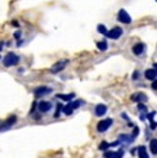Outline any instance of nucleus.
I'll use <instances>...</instances> for the list:
<instances>
[{"mask_svg":"<svg viewBox=\"0 0 157 158\" xmlns=\"http://www.w3.org/2000/svg\"><path fill=\"white\" fill-rule=\"evenodd\" d=\"M151 88H153L154 91L157 89V81H156V80H154V81H153V84H151Z\"/></svg>","mask_w":157,"mask_h":158,"instance_id":"25","label":"nucleus"},{"mask_svg":"<svg viewBox=\"0 0 157 158\" xmlns=\"http://www.w3.org/2000/svg\"><path fill=\"white\" fill-rule=\"evenodd\" d=\"M14 38L20 39V38H21V32H15V34H14Z\"/></svg>","mask_w":157,"mask_h":158,"instance_id":"26","label":"nucleus"},{"mask_svg":"<svg viewBox=\"0 0 157 158\" xmlns=\"http://www.w3.org/2000/svg\"><path fill=\"white\" fill-rule=\"evenodd\" d=\"M137 76H139V73H137V72H135V74H133V78H137Z\"/></svg>","mask_w":157,"mask_h":158,"instance_id":"29","label":"nucleus"},{"mask_svg":"<svg viewBox=\"0 0 157 158\" xmlns=\"http://www.w3.org/2000/svg\"><path fill=\"white\" fill-rule=\"evenodd\" d=\"M150 151H151V154H154V155L157 154V140L156 139L150 140Z\"/></svg>","mask_w":157,"mask_h":158,"instance_id":"16","label":"nucleus"},{"mask_svg":"<svg viewBox=\"0 0 157 158\" xmlns=\"http://www.w3.org/2000/svg\"><path fill=\"white\" fill-rule=\"evenodd\" d=\"M137 134H139V129H137L136 126H133V134H132V136H130V140L133 141L135 139H136V136H137Z\"/></svg>","mask_w":157,"mask_h":158,"instance_id":"21","label":"nucleus"},{"mask_svg":"<svg viewBox=\"0 0 157 158\" xmlns=\"http://www.w3.org/2000/svg\"><path fill=\"white\" fill-rule=\"evenodd\" d=\"M124 157V150L114 152V151H105L104 152V158H122Z\"/></svg>","mask_w":157,"mask_h":158,"instance_id":"6","label":"nucleus"},{"mask_svg":"<svg viewBox=\"0 0 157 158\" xmlns=\"http://www.w3.org/2000/svg\"><path fill=\"white\" fill-rule=\"evenodd\" d=\"M137 152H139V158H149L147 151H146V147L140 146L139 148H137Z\"/></svg>","mask_w":157,"mask_h":158,"instance_id":"15","label":"nucleus"},{"mask_svg":"<svg viewBox=\"0 0 157 158\" xmlns=\"http://www.w3.org/2000/svg\"><path fill=\"white\" fill-rule=\"evenodd\" d=\"M121 140H122V141H126V143H129V141H132V140H130V137H129V136H125V134H122V136H121Z\"/></svg>","mask_w":157,"mask_h":158,"instance_id":"23","label":"nucleus"},{"mask_svg":"<svg viewBox=\"0 0 157 158\" xmlns=\"http://www.w3.org/2000/svg\"><path fill=\"white\" fill-rule=\"evenodd\" d=\"M68 60H60V62H58V63H55L54 66H52V69H50V72L54 73V74H56V73H59V72H62L63 69L66 67V64H68Z\"/></svg>","mask_w":157,"mask_h":158,"instance_id":"5","label":"nucleus"},{"mask_svg":"<svg viewBox=\"0 0 157 158\" xmlns=\"http://www.w3.org/2000/svg\"><path fill=\"white\" fill-rule=\"evenodd\" d=\"M15 122H17V116H11V118H10V119H7V120H6V123H4V125L2 126V127H0V129H2V130H6L7 127H10V126H13Z\"/></svg>","mask_w":157,"mask_h":158,"instance_id":"12","label":"nucleus"},{"mask_svg":"<svg viewBox=\"0 0 157 158\" xmlns=\"http://www.w3.org/2000/svg\"><path fill=\"white\" fill-rule=\"evenodd\" d=\"M132 101H135V102H145V101H147V97H146L143 93H137V94H133V95H132Z\"/></svg>","mask_w":157,"mask_h":158,"instance_id":"10","label":"nucleus"},{"mask_svg":"<svg viewBox=\"0 0 157 158\" xmlns=\"http://www.w3.org/2000/svg\"><path fill=\"white\" fill-rule=\"evenodd\" d=\"M18 62H20V57H18L15 53H13V52L7 53L6 57L3 59V63H4V66H6V67H11V66H15Z\"/></svg>","mask_w":157,"mask_h":158,"instance_id":"1","label":"nucleus"},{"mask_svg":"<svg viewBox=\"0 0 157 158\" xmlns=\"http://www.w3.org/2000/svg\"><path fill=\"white\" fill-rule=\"evenodd\" d=\"M137 108H139L140 110H143V112H145V110H146V106H145V105H143V104H139V105H137Z\"/></svg>","mask_w":157,"mask_h":158,"instance_id":"24","label":"nucleus"},{"mask_svg":"<svg viewBox=\"0 0 157 158\" xmlns=\"http://www.w3.org/2000/svg\"><path fill=\"white\" fill-rule=\"evenodd\" d=\"M150 127L154 130V129H156V122H151V123H150Z\"/></svg>","mask_w":157,"mask_h":158,"instance_id":"27","label":"nucleus"},{"mask_svg":"<svg viewBox=\"0 0 157 158\" xmlns=\"http://www.w3.org/2000/svg\"><path fill=\"white\" fill-rule=\"evenodd\" d=\"M124 34V31H122V28H119V27H115V28H112L111 31H107V34L105 35L108 36L110 39H118V38H121V35Z\"/></svg>","mask_w":157,"mask_h":158,"instance_id":"3","label":"nucleus"},{"mask_svg":"<svg viewBox=\"0 0 157 158\" xmlns=\"http://www.w3.org/2000/svg\"><path fill=\"white\" fill-rule=\"evenodd\" d=\"M107 114V106L104 104H98L97 106H95V115L97 116H102V115Z\"/></svg>","mask_w":157,"mask_h":158,"instance_id":"9","label":"nucleus"},{"mask_svg":"<svg viewBox=\"0 0 157 158\" xmlns=\"http://www.w3.org/2000/svg\"><path fill=\"white\" fill-rule=\"evenodd\" d=\"M98 148H100L101 151H105L107 148H110V143H107V141H102V143L98 146Z\"/></svg>","mask_w":157,"mask_h":158,"instance_id":"19","label":"nucleus"},{"mask_svg":"<svg viewBox=\"0 0 157 158\" xmlns=\"http://www.w3.org/2000/svg\"><path fill=\"white\" fill-rule=\"evenodd\" d=\"M97 48H98V51H101V52H104V51H107V42L105 41H101V42H97Z\"/></svg>","mask_w":157,"mask_h":158,"instance_id":"17","label":"nucleus"},{"mask_svg":"<svg viewBox=\"0 0 157 158\" xmlns=\"http://www.w3.org/2000/svg\"><path fill=\"white\" fill-rule=\"evenodd\" d=\"M118 21H119V23H122V24H130V23H132V18H130V15L128 14L125 10H119Z\"/></svg>","mask_w":157,"mask_h":158,"instance_id":"4","label":"nucleus"},{"mask_svg":"<svg viewBox=\"0 0 157 158\" xmlns=\"http://www.w3.org/2000/svg\"><path fill=\"white\" fill-rule=\"evenodd\" d=\"M62 110H63V114H66V115H72V112H73V108H72V105H70V104H68L65 108H62Z\"/></svg>","mask_w":157,"mask_h":158,"instance_id":"18","label":"nucleus"},{"mask_svg":"<svg viewBox=\"0 0 157 158\" xmlns=\"http://www.w3.org/2000/svg\"><path fill=\"white\" fill-rule=\"evenodd\" d=\"M38 105V110L39 112H42V114H45V112H48V110H50V108H52V104L50 102H46V101H41Z\"/></svg>","mask_w":157,"mask_h":158,"instance_id":"7","label":"nucleus"},{"mask_svg":"<svg viewBox=\"0 0 157 158\" xmlns=\"http://www.w3.org/2000/svg\"><path fill=\"white\" fill-rule=\"evenodd\" d=\"M13 25H14V27H20V25H18V23H17V21H13Z\"/></svg>","mask_w":157,"mask_h":158,"instance_id":"28","label":"nucleus"},{"mask_svg":"<svg viewBox=\"0 0 157 158\" xmlns=\"http://www.w3.org/2000/svg\"><path fill=\"white\" fill-rule=\"evenodd\" d=\"M49 93H52V89H50L49 87H38V88L34 91V94H35L37 97L45 95V94H49Z\"/></svg>","mask_w":157,"mask_h":158,"instance_id":"8","label":"nucleus"},{"mask_svg":"<svg viewBox=\"0 0 157 158\" xmlns=\"http://www.w3.org/2000/svg\"><path fill=\"white\" fill-rule=\"evenodd\" d=\"M97 31L100 34H104V35H105V34H107V28H105V25H102V24H100L97 27Z\"/></svg>","mask_w":157,"mask_h":158,"instance_id":"20","label":"nucleus"},{"mask_svg":"<svg viewBox=\"0 0 157 158\" xmlns=\"http://www.w3.org/2000/svg\"><path fill=\"white\" fill-rule=\"evenodd\" d=\"M145 77L147 78V80L154 81V80H156V77H157V72H156L154 69H149V70H146V72H145Z\"/></svg>","mask_w":157,"mask_h":158,"instance_id":"11","label":"nucleus"},{"mask_svg":"<svg viewBox=\"0 0 157 158\" xmlns=\"http://www.w3.org/2000/svg\"><path fill=\"white\" fill-rule=\"evenodd\" d=\"M83 104V102L81 101H76V102H70V105H72V108H73V109H76V108H79L80 106V105Z\"/></svg>","mask_w":157,"mask_h":158,"instance_id":"22","label":"nucleus"},{"mask_svg":"<svg viewBox=\"0 0 157 158\" xmlns=\"http://www.w3.org/2000/svg\"><path fill=\"white\" fill-rule=\"evenodd\" d=\"M132 51H133L135 55H142L143 52H145V45L143 44H136L133 48H132Z\"/></svg>","mask_w":157,"mask_h":158,"instance_id":"13","label":"nucleus"},{"mask_svg":"<svg viewBox=\"0 0 157 158\" xmlns=\"http://www.w3.org/2000/svg\"><path fill=\"white\" fill-rule=\"evenodd\" d=\"M0 51H2V44H0Z\"/></svg>","mask_w":157,"mask_h":158,"instance_id":"30","label":"nucleus"},{"mask_svg":"<svg viewBox=\"0 0 157 158\" xmlns=\"http://www.w3.org/2000/svg\"><path fill=\"white\" fill-rule=\"evenodd\" d=\"M112 122H114L112 119H104V120H101V122H98V125H97V130L100 131V133L108 130V129L111 127V125H112Z\"/></svg>","mask_w":157,"mask_h":158,"instance_id":"2","label":"nucleus"},{"mask_svg":"<svg viewBox=\"0 0 157 158\" xmlns=\"http://www.w3.org/2000/svg\"><path fill=\"white\" fill-rule=\"evenodd\" d=\"M56 98L63 99V101H70V99L74 98V94H58Z\"/></svg>","mask_w":157,"mask_h":158,"instance_id":"14","label":"nucleus"}]
</instances>
